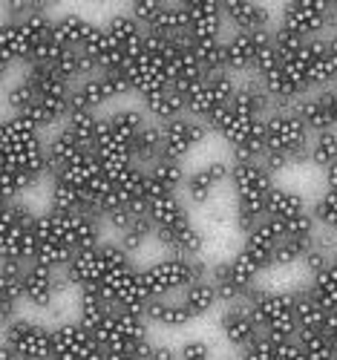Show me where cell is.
Returning a JSON list of instances; mask_svg holds the SVG:
<instances>
[{"instance_id": "1", "label": "cell", "mask_w": 337, "mask_h": 360, "mask_svg": "<svg viewBox=\"0 0 337 360\" xmlns=\"http://www.w3.org/2000/svg\"><path fill=\"white\" fill-rule=\"evenodd\" d=\"M262 326V335L294 340L297 338V297L294 288H262L254 285L245 297Z\"/></svg>"}, {"instance_id": "2", "label": "cell", "mask_w": 337, "mask_h": 360, "mask_svg": "<svg viewBox=\"0 0 337 360\" xmlns=\"http://www.w3.org/2000/svg\"><path fill=\"white\" fill-rule=\"evenodd\" d=\"M141 274H144L150 297H176V294L185 291L191 283L208 280L210 277V265L202 257L188 259V257L167 254V257H162L156 262L144 265Z\"/></svg>"}, {"instance_id": "3", "label": "cell", "mask_w": 337, "mask_h": 360, "mask_svg": "<svg viewBox=\"0 0 337 360\" xmlns=\"http://www.w3.org/2000/svg\"><path fill=\"white\" fill-rule=\"evenodd\" d=\"M236 89H239V75L231 70H220V72L205 75V81L188 96V115L199 118V122H205L210 127L213 118H217L225 107H231Z\"/></svg>"}, {"instance_id": "4", "label": "cell", "mask_w": 337, "mask_h": 360, "mask_svg": "<svg viewBox=\"0 0 337 360\" xmlns=\"http://www.w3.org/2000/svg\"><path fill=\"white\" fill-rule=\"evenodd\" d=\"M265 139H268V150L288 156L291 165L309 162L312 133H309V127H305L300 118H297L294 110L271 112V115L265 118Z\"/></svg>"}, {"instance_id": "5", "label": "cell", "mask_w": 337, "mask_h": 360, "mask_svg": "<svg viewBox=\"0 0 337 360\" xmlns=\"http://www.w3.org/2000/svg\"><path fill=\"white\" fill-rule=\"evenodd\" d=\"M274 49V29L271 32H231L225 38V70L236 75H254L257 67Z\"/></svg>"}, {"instance_id": "6", "label": "cell", "mask_w": 337, "mask_h": 360, "mask_svg": "<svg viewBox=\"0 0 337 360\" xmlns=\"http://www.w3.org/2000/svg\"><path fill=\"white\" fill-rule=\"evenodd\" d=\"M4 346L23 360H52V328L29 317H15L4 326Z\"/></svg>"}, {"instance_id": "7", "label": "cell", "mask_w": 337, "mask_h": 360, "mask_svg": "<svg viewBox=\"0 0 337 360\" xmlns=\"http://www.w3.org/2000/svg\"><path fill=\"white\" fill-rule=\"evenodd\" d=\"M231 167L234 165L228 159H213V162H205L202 167L191 170L185 179V188H182L185 202L208 207L225 185H231Z\"/></svg>"}, {"instance_id": "8", "label": "cell", "mask_w": 337, "mask_h": 360, "mask_svg": "<svg viewBox=\"0 0 337 360\" xmlns=\"http://www.w3.org/2000/svg\"><path fill=\"white\" fill-rule=\"evenodd\" d=\"M104 352L96 335L78 320L52 326V360H89Z\"/></svg>"}, {"instance_id": "9", "label": "cell", "mask_w": 337, "mask_h": 360, "mask_svg": "<svg viewBox=\"0 0 337 360\" xmlns=\"http://www.w3.org/2000/svg\"><path fill=\"white\" fill-rule=\"evenodd\" d=\"M220 332L222 338L239 349V352H248L260 338H262V326L254 317V309L248 300H239V303H231L222 309L220 314Z\"/></svg>"}, {"instance_id": "10", "label": "cell", "mask_w": 337, "mask_h": 360, "mask_svg": "<svg viewBox=\"0 0 337 360\" xmlns=\"http://www.w3.org/2000/svg\"><path fill=\"white\" fill-rule=\"evenodd\" d=\"M326 18H329V0H288L280 12V26L312 41L326 35Z\"/></svg>"}, {"instance_id": "11", "label": "cell", "mask_w": 337, "mask_h": 360, "mask_svg": "<svg viewBox=\"0 0 337 360\" xmlns=\"http://www.w3.org/2000/svg\"><path fill=\"white\" fill-rule=\"evenodd\" d=\"M70 288L64 271H52L44 265H26V277H23V303L35 306V309H52L55 300Z\"/></svg>"}, {"instance_id": "12", "label": "cell", "mask_w": 337, "mask_h": 360, "mask_svg": "<svg viewBox=\"0 0 337 360\" xmlns=\"http://www.w3.org/2000/svg\"><path fill=\"white\" fill-rule=\"evenodd\" d=\"M210 127L205 122L193 115H182L176 122L165 124L162 127V136H165V159H173V162H185L199 144H205Z\"/></svg>"}, {"instance_id": "13", "label": "cell", "mask_w": 337, "mask_h": 360, "mask_svg": "<svg viewBox=\"0 0 337 360\" xmlns=\"http://www.w3.org/2000/svg\"><path fill=\"white\" fill-rule=\"evenodd\" d=\"M231 191L234 202H268V193L277 188L274 176L260 162H236L231 159Z\"/></svg>"}, {"instance_id": "14", "label": "cell", "mask_w": 337, "mask_h": 360, "mask_svg": "<svg viewBox=\"0 0 337 360\" xmlns=\"http://www.w3.org/2000/svg\"><path fill=\"white\" fill-rule=\"evenodd\" d=\"M188 15V38L191 41H205V38H225V9L217 0H188L185 4Z\"/></svg>"}, {"instance_id": "15", "label": "cell", "mask_w": 337, "mask_h": 360, "mask_svg": "<svg viewBox=\"0 0 337 360\" xmlns=\"http://www.w3.org/2000/svg\"><path fill=\"white\" fill-rule=\"evenodd\" d=\"M222 9L234 32H271L274 29L271 9L254 4V0H228V4H222Z\"/></svg>"}, {"instance_id": "16", "label": "cell", "mask_w": 337, "mask_h": 360, "mask_svg": "<svg viewBox=\"0 0 337 360\" xmlns=\"http://www.w3.org/2000/svg\"><path fill=\"white\" fill-rule=\"evenodd\" d=\"M156 243H159L167 254H173V257L196 259V257H202V251H205V233H202V228H199L193 219H188V222H182V225H176V228L156 231Z\"/></svg>"}, {"instance_id": "17", "label": "cell", "mask_w": 337, "mask_h": 360, "mask_svg": "<svg viewBox=\"0 0 337 360\" xmlns=\"http://www.w3.org/2000/svg\"><path fill=\"white\" fill-rule=\"evenodd\" d=\"M139 101H141L144 112L150 115V122L162 124V127L176 122V118H182V115H188V98L182 96V89H176L173 84L156 89V93H150V96H144Z\"/></svg>"}, {"instance_id": "18", "label": "cell", "mask_w": 337, "mask_h": 360, "mask_svg": "<svg viewBox=\"0 0 337 360\" xmlns=\"http://www.w3.org/2000/svg\"><path fill=\"white\" fill-rule=\"evenodd\" d=\"M188 173L182 170V162L173 159H159L156 165L147 167V202L159 199V196H170L185 188Z\"/></svg>"}, {"instance_id": "19", "label": "cell", "mask_w": 337, "mask_h": 360, "mask_svg": "<svg viewBox=\"0 0 337 360\" xmlns=\"http://www.w3.org/2000/svg\"><path fill=\"white\" fill-rule=\"evenodd\" d=\"M104 29L110 32V38L125 49V52H136L147 35V29L136 20V15L130 9H121V12H113L107 20H104Z\"/></svg>"}, {"instance_id": "20", "label": "cell", "mask_w": 337, "mask_h": 360, "mask_svg": "<svg viewBox=\"0 0 337 360\" xmlns=\"http://www.w3.org/2000/svg\"><path fill=\"white\" fill-rule=\"evenodd\" d=\"M113 98L107 93V86L101 81V72L93 78H84L70 89V112H101Z\"/></svg>"}, {"instance_id": "21", "label": "cell", "mask_w": 337, "mask_h": 360, "mask_svg": "<svg viewBox=\"0 0 337 360\" xmlns=\"http://www.w3.org/2000/svg\"><path fill=\"white\" fill-rule=\"evenodd\" d=\"M228 262V271L234 274V280L242 285V288H254V285H260V277L265 274V271H271V262L265 259V257H260V254H254L251 248H239L231 259H225Z\"/></svg>"}, {"instance_id": "22", "label": "cell", "mask_w": 337, "mask_h": 360, "mask_svg": "<svg viewBox=\"0 0 337 360\" xmlns=\"http://www.w3.org/2000/svg\"><path fill=\"white\" fill-rule=\"evenodd\" d=\"M147 320L165 328H185L188 323H193V314L176 294V297H153L147 306Z\"/></svg>"}, {"instance_id": "23", "label": "cell", "mask_w": 337, "mask_h": 360, "mask_svg": "<svg viewBox=\"0 0 337 360\" xmlns=\"http://www.w3.org/2000/svg\"><path fill=\"white\" fill-rule=\"evenodd\" d=\"M147 217L153 219L156 231H165V228H176L182 222H188L191 211H188V202L179 193H170V196H159L147 202Z\"/></svg>"}, {"instance_id": "24", "label": "cell", "mask_w": 337, "mask_h": 360, "mask_svg": "<svg viewBox=\"0 0 337 360\" xmlns=\"http://www.w3.org/2000/svg\"><path fill=\"white\" fill-rule=\"evenodd\" d=\"M305 211H312L309 205H305V199L297 193V191H291V188H274L271 193H268V202H265V214H268V219H274V222H288V219H294V217H300V214H305Z\"/></svg>"}, {"instance_id": "25", "label": "cell", "mask_w": 337, "mask_h": 360, "mask_svg": "<svg viewBox=\"0 0 337 360\" xmlns=\"http://www.w3.org/2000/svg\"><path fill=\"white\" fill-rule=\"evenodd\" d=\"M133 162L139 167H150L159 159H165V136H162V124H147L136 139H133Z\"/></svg>"}, {"instance_id": "26", "label": "cell", "mask_w": 337, "mask_h": 360, "mask_svg": "<svg viewBox=\"0 0 337 360\" xmlns=\"http://www.w3.org/2000/svg\"><path fill=\"white\" fill-rule=\"evenodd\" d=\"M93 26L96 23H89L78 12H61V15H55V41L67 49H81L87 35L93 32Z\"/></svg>"}, {"instance_id": "27", "label": "cell", "mask_w": 337, "mask_h": 360, "mask_svg": "<svg viewBox=\"0 0 337 360\" xmlns=\"http://www.w3.org/2000/svg\"><path fill=\"white\" fill-rule=\"evenodd\" d=\"M179 297H182V303L188 306V311L193 314V320H199V317L210 314L213 309H217V306L222 303L217 285H213L210 280H196V283H191L185 291L179 294Z\"/></svg>"}, {"instance_id": "28", "label": "cell", "mask_w": 337, "mask_h": 360, "mask_svg": "<svg viewBox=\"0 0 337 360\" xmlns=\"http://www.w3.org/2000/svg\"><path fill=\"white\" fill-rule=\"evenodd\" d=\"M283 228L274 222V219H262L248 236H245V248H251L254 254H260V257H265L268 262H274V251H277V245L283 243Z\"/></svg>"}, {"instance_id": "29", "label": "cell", "mask_w": 337, "mask_h": 360, "mask_svg": "<svg viewBox=\"0 0 337 360\" xmlns=\"http://www.w3.org/2000/svg\"><path fill=\"white\" fill-rule=\"evenodd\" d=\"M101 124H104V115L98 112H70L64 130L84 147V150H93L98 136H101Z\"/></svg>"}, {"instance_id": "30", "label": "cell", "mask_w": 337, "mask_h": 360, "mask_svg": "<svg viewBox=\"0 0 337 360\" xmlns=\"http://www.w3.org/2000/svg\"><path fill=\"white\" fill-rule=\"evenodd\" d=\"M294 112L300 122L309 127V133H323V130H334L331 122H329V112H326V104L320 98V93H309V96H303L297 104H294Z\"/></svg>"}, {"instance_id": "31", "label": "cell", "mask_w": 337, "mask_h": 360, "mask_svg": "<svg viewBox=\"0 0 337 360\" xmlns=\"http://www.w3.org/2000/svg\"><path fill=\"white\" fill-rule=\"evenodd\" d=\"M107 122H110V127L115 130V133H121L125 139H136L147 124H150V115L144 112V107L139 104V107H118V110H113L110 115H107Z\"/></svg>"}, {"instance_id": "32", "label": "cell", "mask_w": 337, "mask_h": 360, "mask_svg": "<svg viewBox=\"0 0 337 360\" xmlns=\"http://www.w3.org/2000/svg\"><path fill=\"white\" fill-rule=\"evenodd\" d=\"M150 239H156V225H153V219L147 217V214H141L127 231H121L118 233V243H121V248H125L130 257L133 254H139Z\"/></svg>"}, {"instance_id": "33", "label": "cell", "mask_w": 337, "mask_h": 360, "mask_svg": "<svg viewBox=\"0 0 337 360\" xmlns=\"http://www.w3.org/2000/svg\"><path fill=\"white\" fill-rule=\"evenodd\" d=\"M309 162L317 165L320 170L337 162V130H323V133H314L312 136Z\"/></svg>"}, {"instance_id": "34", "label": "cell", "mask_w": 337, "mask_h": 360, "mask_svg": "<svg viewBox=\"0 0 337 360\" xmlns=\"http://www.w3.org/2000/svg\"><path fill=\"white\" fill-rule=\"evenodd\" d=\"M309 248H312V245H309V243H300V239H283V243L277 245V251H274L271 268H291V265H300Z\"/></svg>"}, {"instance_id": "35", "label": "cell", "mask_w": 337, "mask_h": 360, "mask_svg": "<svg viewBox=\"0 0 337 360\" xmlns=\"http://www.w3.org/2000/svg\"><path fill=\"white\" fill-rule=\"evenodd\" d=\"M312 214L320 228H329L337 233V191H323V196L312 205Z\"/></svg>"}, {"instance_id": "36", "label": "cell", "mask_w": 337, "mask_h": 360, "mask_svg": "<svg viewBox=\"0 0 337 360\" xmlns=\"http://www.w3.org/2000/svg\"><path fill=\"white\" fill-rule=\"evenodd\" d=\"M334 259V254H329V251H323V248H317V245H312L309 251H305V257H303V268H305V274H309V280L312 277H317V274H323L326 268H329V262Z\"/></svg>"}, {"instance_id": "37", "label": "cell", "mask_w": 337, "mask_h": 360, "mask_svg": "<svg viewBox=\"0 0 337 360\" xmlns=\"http://www.w3.org/2000/svg\"><path fill=\"white\" fill-rule=\"evenodd\" d=\"M179 360H213V346L208 340H185L179 349Z\"/></svg>"}, {"instance_id": "38", "label": "cell", "mask_w": 337, "mask_h": 360, "mask_svg": "<svg viewBox=\"0 0 337 360\" xmlns=\"http://www.w3.org/2000/svg\"><path fill=\"white\" fill-rule=\"evenodd\" d=\"M323 104H326V112H329V122L331 127L337 130V86H329V89H317Z\"/></svg>"}, {"instance_id": "39", "label": "cell", "mask_w": 337, "mask_h": 360, "mask_svg": "<svg viewBox=\"0 0 337 360\" xmlns=\"http://www.w3.org/2000/svg\"><path fill=\"white\" fill-rule=\"evenodd\" d=\"M147 360H179V352L170 349V346H153Z\"/></svg>"}, {"instance_id": "40", "label": "cell", "mask_w": 337, "mask_h": 360, "mask_svg": "<svg viewBox=\"0 0 337 360\" xmlns=\"http://www.w3.org/2000/svg\"><path fill=\"white\" fill-rule=\"evenodd\" d=\"M323 185H326V191H337V162L323 167Z\"/></svg>"}, {"instance_id": "41", "label": "cell", "mask_w": 337, "mask_h": 360, "mask_svg": "<svg viewBox=\"0 0 337 360\" xmlns=\"http://www.w3.org/2000/svg\"><path fill=\"white\" fill-rule=\"evenodd\" d=\"M326 335H329L331 340L337 338V306H334V309L326 314Z\"/></svg>"}, {"instance_id": "42", "label": "cell", "mask_w": 337, "mask_h": 360, "mask_svg": "<svg viewBox=\"0 0 337 360\" xmlns=\"http://www.w3.org/2000/svg\"><path fill=\"white\" fill-rule=\"evenodd\" d=\"M326 44H329V52H331V58H334V64H337V29L326 35Z\"/></svg>"}, {"instance_id": "43", "label": "cell", "mask_w": 337, "mask_h": 360, "mask_svg": "<svg viewBox=\"0 0 337 360\" xmlns=\"http://www.w3.org/2000/svg\"><path fill=\"white\" fill-rule=\"evenodd\" d=\"M0 360H23V357H18L9 346H4V349H0Z\"/></svg>"}, {"instance_id": "44", "label": "cell", "mask_w": 337, "mask_h": 360, "mask_svg": "<svg viewBox=\"0 0 337 360\" xmlns=\"http://www.w3.org/2000/svg\"><path fill=\"white\" fill-rule=\"evenodd\" d=\"M236 360H251V357H248V354H245V352H239V357H236Z\"/></svg>"}, {"instance_id": "45", "label": "cell", "mask_w": 337, "mask_h": 360, "mask_svg": "<svg viewBox=\"0 0 337 360\" xmlns=\"http://www.w3.org/2000/svg\"><path fill=\"white\" fill-rule=\"evenodd\" d=\"M334 257H337V251H334Z\"/></svg>"}]
</instances>
